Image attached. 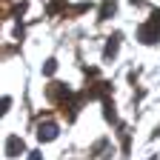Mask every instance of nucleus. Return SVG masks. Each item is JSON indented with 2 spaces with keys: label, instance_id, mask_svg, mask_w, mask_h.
<instances>
[{
  "label": "nucleus",
  "instance_id": "4",
  "mask_svg": "<svg viewBox=\"0 0 160 160\" xmlns=\"http://www.w3.org/2000/svg\"><path fill=\"white\" fill-rule=\"evenodd\" d=\"M117 49H120V34H112L109 37V46H106V60H114Z\"/></svg>",
  "mask_w": 160,
  "mask_h": 160
},
{
  "label": "nucleus",
  "instance_id": "2",
  "mask_svg": "<svg viewBox=\"0 0 160 160\" xmlns=\"http://www.w3.org/2000/svg\"><path fill=\"white\" fill-rule=\"evenodd\" d=\"M57 134H60L57 123H40V129H37V140L40 143H52V140H57Z\"/></svg>",
  "mask_w": 160,
  "mask_h": 160
},
{
  "label": "nucleus",
  "instance_id": "3",
  "mask_svg": "<svg viewBox=\"0 0 160 160\" xmlns=\"http://www.w3.org/2000/svg\"><path fill=\"white\" fill-rule=\"evenodd\" d=\"M20 152H23V140H20V137H9V143H6V154L14 157V154H20Z\"/></svg>",
  "mask_w": 160,
  "mask_h": 160
},
{
  "label": "nucleus",
  "instance_id": "5",
  "mask_svg": "<svg viewBox=\"0 0 160 160\" xmlns=\"http://www.w3.org/2000/svg\"><path fill=\"white\" fill-rule=\"evenodd\" d=\"M54 69H57V60H54V57H49L46 63H43V74H54Z\"/></svg>",
  "mask_w": 160,
  "mask_h": 160
},
{
  "label": "nucleus",
  "instance_id": "1",
  "mask_svg": "<svg viewBox=\"0 0 160 160\" xmlns=\"http://www.w3.org/2000/svg\"><path fill=\"white\" fill-rule=\"evenodd\" d=\"M157 37H160V12H152V17H149V23L137 32V40L140 43H157Z\"/></svg>",
  "mask_w": 160,
  "mask_h": 160
},
{
  "label": "nucleus",
  "instance_id": "7",
  "mask_svg": "<svg viewBox=\"0 0 160 160\" xmlns=\"http://www.w3.org/2000/svg\"><path fill=\"white\" fill-rule=\"evenodd\" d=\"M29 160H43V157H40V152H29Z\"/></svg>",
  "mask_w": 160,
  "mask_h": 160
},
{
  "label": "nucleus",
  "instance_id": "6",
  "mask_svg": "<svg viewBox=\"0 0 160 160\" xmlns=\"http://www.w3.org/2000/svg\"><path fill=\"white\" fill-rule=\"evenodd\" d=\"M9 106H12V97H0V117L9 112Z\"/></svg>",
  "mask_w": 160,
  "mask_h": 160
}]
</instances>
